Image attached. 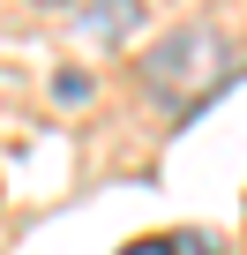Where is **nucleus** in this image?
<instances>
[{
    "label": "nucleus",
    "mask_w": 247,
    "mask_h": 255,
    "mask_svg": "<svg viewBox=\"0 0 247 255\" xmlns=\"http://www.w3.org/2000/svg\"><path fill=\"white\" fill-rule=\"evenodd\" d=\"M53 98H60V105H75V98H90V75H53Z\"/></svg>",
    "instance_id": "3"
},
{
    "label": "nucleus",
    "mask_w": 247,
    "mask_h": 255,
    "mask_svg": "<svg viewBox=\"0 0 247 255\" xmlns=\"http://www.w3.org/2000/svg\"><path fill=\"white\" fill-rule=\"evenodd\" d=\"M135 75H143V90H150L165 113L187 120V113H202L217 90H232L240 45H232L225 30H210V23H180V30H165L158 45H143Z\"/></svg>",
    "instance_id": "1"
},
{
    "label": "nucleus",
    "mask_w": 247,
    "mask_h": 255,
    "mask_svg": "<svg viewBox=\"0 0 247 255\" xmlns=\"http://www.w3.org/2000/svg\"><path fill=\"white\" fill-rule=\"evenodd\" d=\"M38 8H68L82 30H97V38H120V30L143 15V0H38Z\"/></svg>",
    "instance_id": "2"
},
{
    "label": "nucleus",
    "mask_w": 247,
    "mask_h": 255,
    "mask_svg": "<svg viewBox=\"0 0 247 255\" xmlns=\"http://www.w3.org/2000/svg\"><path fill=\"white\" fill-rule=\"evenodd\" d=\"M120 255H180V240H128Z\"/></svg>",
    "instance_id": "4"
}]
</instances>
